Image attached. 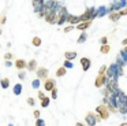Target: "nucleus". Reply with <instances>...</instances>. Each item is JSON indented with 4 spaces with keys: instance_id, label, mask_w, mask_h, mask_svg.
<instances>
[{
    "instance_id": "f257e3e1",
    "label": "nucleus",
    "mask_w": 127,
    "mask_h": 126,
    "mask_svg": "<svg viewBox=\"0 0 127 126\" xmlns=\"http://www.w3.org/2000/svg\"><path fill=\"white\" fill-rule=\"evenodd\" d=\"M94 112H96L101 119H108V118H109V110H108V107L104 106V104L97 106V108H96V111H94Z\"/></svg>"
},
{
    "instance_id": "f03ea898",
    "label": "nucleus",
    "mask_w": 127,
    "mask_h": 126,
    "mask_svg": "<svg viewBox=\"0 0 127 126\" xmlns=\"http://www.w3.org/2000/svg\"><path fill=\"white\" fill-rule=\"evenodd\" d=\"M48 68L47 67H40V68H37V73H36V75H37V78L40 79V81H47L49 77H48Z\"/></svg>"
},
{
    "instance_id": "7ed1b4c3",
    "label": "nucleus",
    "mask_w": 127,
    "mask_h": 126,
    "mask_svg": "<svg viewBox=\"0 0 127 126\" xmlns=\"http://www.w3.org/2000/svg\"><path fill=\"white\" fill-rule=\"evenodd\" d=\"M96 117H97L96 112L89 111L88 114H86V117H85V122H86V125H88V126H94V125H96V123H97Z\"/></svg>"
},
{
    "instance_id": "20e7f679",
    "label": "nucleus",
    "mask_w": 127,
    "mask_h": 126,
    "mask_svg": "<svg viewBox=\"0 0 127 126\" xmlns=\"http://www.w3.org/2000/svg\"><path fill=\"white\" fill-rule=\"evenodd\" d=\"M55 88H56V81L53 78H48L47 81L44 82V89L47 90V92H52Z\"/></svg>"
},
{
    "instance_id": "39448f33",
    "label": "nucleus",
    "mask_w": 127,
    "mask_h": 126,
    "mask_svg": "<svg viewBox=\"0 0 127 126\" xmlns=\"http://www.w3.org/2000/svg\"><path fill=\"white\" fill-rule=\"evenodd\" d=\"M108 77L107 75H97V78H96V81H94V85H96L97 88H101L102 85H105V84H108Z\"/></svg>"
},
{
    "instance_id": "423d86ee",
    "label": "nucleus",
    "mask_w": 127,
    "mask_h": 126,
    "mask_svg": "<svg viewBox=\"0 0 127 126\" xmlns=\"http://www.w3.org/2000/svg\"><path fill=\"white\" fill-rule=\"evenodd\" d=\"M14 66L18 68V70L22 71L23 68L28 67V62H26V60H23V59H17V60H15V63H14Z\"/></svg>"
},
{
    "instance_id": "0eeeda50",
    "label": "nucleus",
    "mask_w": 127,
    "mask_h": 126,
    "mask_svg": "<svg viewBox=\"0 0 127 126\" xmlns=\"http://www.w3.org/2000/svg\"><path fill=\"white\" fill-rule=\"evenodd\" d=\"M81 66H82L83 71H88L89 68H90V66H92L90 59H89V58H82V59H81Z\"/></svg>"
},
{
    "instance_id": "6e6552de",
    "label": "nucleus",
    "mask_w": 127,
    "mask_h": 126,
    "mask_svg": "<svg viewBox=\"0 0 127 126\" xmlns=\"http://www.w3.org/2000/svg\"><path fill=\"white\" fill-rule=\"evenodd\" d=\"M92 26V21H88V22H82V23H78L77 25V29L78 30H81V32H85L86 29H88V27H90Z\"/></svg>"
},
{
    "instance_id": "1a4fd4ad",
    "label": "nucleus",
    "mask_w": 127,
    "mask_h": 126,
    "mask_svg": "<svg viewBox=\"0 0 127 126\" xmlns=\"http://www.w3.org/2000/svg\"><path fill=\"white\" fill-rule=\"evenodd\" d=\"M75 58H77V52L75 51H67V52H64V59L66 60H68V62H71V60H74Z\"/></svg>"
},
{
    "instance_id": "9d476101",
    "label": "nucleus",
    "mask_w": 127,
    "mask_h": 126,
    "mask_svg": "<svg viewBox=\"0 0 127 126\" xmlns=\"http://www.w3.org/2000/svg\"><path fill=\"white\" fill-rule=\"evenodd\" d=\"M28 68L29 71H37V60H34V59H32V60H29L28 62Z\"/></svg>"
},
{
    "instance_id": "9b49d317",
    "label": "nucleus",
    "mask_w": 127,
    "mask_h": 126,
    "mask_svg": "<svg viewBox=\"0 0 127 126\" xmlns=\"http://www.w3.org/2000/svg\"><path fill=\"white\" fill-rule=\"evenodd\" d=\"M0 84H1V88L3 89H7L10 86V79L8 78H1L0 79Z\"/></svg>"
},
{
    "instance_id": "f8f14e48",
    "label": "nucleus",
    "mask_w": 127,
    "mask_h": 126,
    "mask_svg": "<svg viewBox=\"0 0 127 126\" xmlns=\"http://www.w3.org/2000/svg\"><path fill=\"white\" fill-rule=\"evenodd\" d=\"M66 68L63 67V66H62V67H59L58 70H56V77H64L66 75Z\"/></svg>"
},
{
    "instance_id": "ddd939ff",
    "label": "nucleus",
    "mask_w": 127,
    "mask_h": 126,
    "mask_svg": "<svg viewBox=\"0 0 127 126\" xmlns=\"http://www.w3.org/2000/svg\"><path fill=\"white\" fill-rule=\"evenodd\" d=\"M12 92H14V95H21V92H22V84H17L14 86V89H12Z\"/></svg>"
},
{
    "instance_id": "4468645a",
    "label": "nucleus",
    "mask_w": 127,
    "mask_h": 126,
    "mask_svg": "<svg viewBox=\"0 0 127 126\" xmlns=\"http://www.w3.org/2000/svg\"><path fill=\"white\" fill-rule=\"evenodd\" d=\"M119 18H120V14H119V12H111L109 14V19L112 22H116Z\"/></svg>"
},
{
    "instance_id": "2eb2a0df",
    "label": "nucleus",
    "mask_w": 127,
    "mask_h": 126,
    "mask_svg": "<svg viewBox=\"0 0 127 126\" xmlns=\"http://www.w3.org/2000/svg\"><path fill=\"white\" fill-rule=\"evenodd\" d=\"M107 71H108V67L105 64H102L98 70V75H107Z\"/></svg>"
},
{
    "instance_id": "dca6fc26",
    "label": "nucleus",
    "mask_w": 127,
    "mask_h": 126,
    "mask_svg": "<svg viewBox=\"0 0 127 126\" xmlns=\"http://www.w3.org/2000/svg\"><path fill=\"white\" fill-rule=\"evenodd\" d=\"M32 44H33L34 47H40V45H41V38L37 37V36H36V37H33V40H32Z\"/></svg>"
},
{
    "instance_id": "f3484780",
    "label": "nucleus",
    "mask_w": 127,
    "mask_h": 126,
    "mask_svg": "<svg viewBox=\"0 0 127 126\" xmlns=\"http://www.w3.org/2000/svg\"><path fill=\"white\" fill-rule=\"evenodd\" d=\"M49 103H51V97H45L44 100H41V107H44V108H47L48 106H49Z\"/></svg>"
},
{
    "instance_id": "a211bd4d",
    "label": "nucleus",
    "mask_w": 127,
    "mask_h": 126,
    "mask_svg": "<svg viewBox=\"0 0 127 126\" xmlns=\"http://www.w3.org/2000/svg\"><path fill=\"white\" fill-rule=\"evenodd\" d=\"M86 38H88V34H86V33L83 32L82 34L79 36V38H78V44H82V43H85V41H86Z\"/></svg>"
},
{
    "instance_id": "6ab92c4d",
    "label": "nucleus",
    "mask_w": 127,
    "mask_h": 126,
    "mask_svg": "<svg viewBox=\"0 0 127 126\" xmlns=\"http://www.w3.org/2000/svg\"><path fill=\"white\" fill-rule=\"evenodd\" d=\"M40 84H41V81H40L38 78H36L33 82H32V86H33L34 89H38V88H40Z\"/></svg>"
},
{
    "instance_id": "aec40b11",
    "label": "nucleus",
    "mask_w": 127,
    "mask_h": 126,
    "mask_svg": "<svg viewBox=\"0 0 127 126\" xmlns=\"http://www.w3.org/2000/svg\"><path fill=\"white\" fill-rule=\"evenodd\" d=\"M109 45H101V49H100V52H101V54H108V52H109Z\"/></svg>"
},
{
    "instance_id": "412c9836",
    "label": "nucleus",
    "mask_w": 127,
    "mask_h": 126,
    "mask_svg": "<svg viewBox=\"0 0 127 126\" xmlns=\"http://www.w3.org/2000/svg\"><path fill=\"white\" fill-rule=\"evenodd\" d=\"M63 67L66 68V70H67V68H72V67H74V63H72V62H68V60H66V62H64V64H63Z\"/></svg>"
},
{
    "instance_id": "4be33fe9",
    "label": "nucleus",
    "mask_w": 127,
    "mask_h": 126,
    "mask_svg": "<svg viewBox=\"0 0 127 126\" xmlns=\"http://www.w3.org/2000/svg\"><path fill=\"white\" fill-rule=\"evenodd\" d=\"M51 97H52L53 100H56V99H58V88H55V89L51 92Z\"/></svg>"
},
{
    "instance_id": "5701e85b",
    "label": "nucleus",
    "mask_w": 127,
    "mask_h": 126,
    "mask_svg": "<svg viewBox=\"0 0 127 126\" xmlns=\"http://www.w3.org/2000/svg\"><path fill=\"white\" fill-rule=\"evenodd\" d=\"M26 103H28L29 106H34V104H36V100H34L33 97H28V100H26Z\"/></svg>"
},
{
    "instance_id": "b1692460",
    "label": "nucleus",
    "mask_w": 127,
    "mask_h": 126,
    "mask_svg": "<svg viewBox=\"0 0 127 126\" xmlns=\"http://www.w3.org/2000/svg\"><path fill=\"white\" fill-rule=\"evenodd\" d=\"M11 58H12V54H11V52H6V54H4V59H6V62H8Z\"/></svg>"
},
{
    "instance_id": "393cba45",
    "label": "nucleus",
    "mask_w": 127,
    "mask_h": 126,
    "mask_svg": "<svg viewBox=\"0 0 127 126\" xmlns=\"http://www.w3.org/2000/svg\"><path fill=\"white\" fill-rule=\"evenodd\" d=\"M72 29H74V25H70V26L64 27V29H63V32H64V33H68V32H71Z\"/></svg>"
},
{
    "instance_id": "a878e982",
    "label": "nucleus",
    "mask_w": 127,
    "mask_h": 126,
    "mask_svg": "<svg viewBox=\"0 0 127 126\" xmlns=\"http://www.w3.org/2000/svg\"><path fill=\"white\" fill-rule=\"evenodd\" d=\"M36 126H45L44 119H37V121H36Z\"/></svg>"
},
{
    "instance_id": "bb28decb",
    "label": "nucleus",
    "mask_w": 127,
    "mask_h": 126,
    "mask_svg": "<svg viewBox=\"0 0 127 126\" xmlns=\"http://www.w3.org/2000/svg\"><path fill=\"white\" fill-rule=\"evenodd\" d=\"M100 43H101L102 45H108V38L107 37H101L100 38Z\"/></svg>"
},
{
    "instance_id": "cd10ccee",
    "label": "nucleus",
    "mask_w": 127,
    "mask_h": 126,
    "mask_svg": "<svg viewBox=\"0 0 127 126\" xmlns=\"http://www.w3.org/2000/svg\"><path fill=\"white\" fill-rule=\"evenodd\" d=\"M33 115H34V118H36V119H40V115H41V114H40L38 110H34V111H33Z\"/></svg>"
},
{
    "instance_id": "c85d7f7f",
    "label": "nucleus",
    "mask_w": 127,
    "mask_h": 126,
    "mask_svg": "<svg viewBox=\"0 0 127 126\" xmlns=\"http://www.w3.org/2000/svg\"><path fill=\"white\" fill-rule=\"evenodd\" d=\"M45 97H47V96H45L44 93L41 92V90H38V99H40V100H44Z\"/></svg>"
},
{
    "instance_id": "c756f323",
    "label": "nucleus",
    "mask_w": 127,
    "mask_h": 126,
    "mask_svg": "<svg viewBox=\"0 0 127 126\" xmlns=\"http://www.w3.org/2000/svg\"><path fill=\"white\" fill-rule=\"evenodd\" d=\"M4 23H6V16L1 15L0 16V25H4Z\"/></svg>"
},
{
    "instance_id": "7c9ffc66",
    "label": "nucleus",
    "mask_w": 127,
    "mask_h": 126,
    "mask_svg": "<svg viewBox=\"0 0 127 126\" xmlns=\"http://www.w3.org/2000/svg\"><path fill=\"white\" fill-rule=\"evenodd\" d=\"M25 77H26L25 71H21V73H19V78H21V79H25Z\"/></svg>"
},
{
    "instance_id": "2f4dec72",
    "label": "nucleus",
    "mask_w": 127,
    "mask_h": 126,
    "mask_svg": "<svg viewBox=\"0 0 127 126\" xmlns=\"http://www.w3.org/2000/svg\"><path fill=\"white\" fill-rule=\"evenodd\" d=\"M119 14H120V16H122V15H127V8H124V10L119 11Z\"/></svg>"
},
{
    "instance_id": "473e14b6",
    "label": "nucleus",
    "mask_w": 127,
    "mask_h": 126,
    "mask_svg": "<svg viewBox=\"0 0 127 126\" xmlns=\"http://www.w3.org/2000/svg\"><path fill=\"white\" fill-rule=\"evenodd\" d=\"M75 126H86L85 123H82V122H77L75 123Z\"/></svg>"
},
{
    "instance_id": "72a5a7b5",
    "label": "nucleus",
    "mask_w": 127,
    "mask_h": 126,
    "mask_svg": "<svg viewBox=\"0 0 127 126\" xmlns=\"http://www.w3.org/2000/svg\"><path fill=\"white\" fill-rule=\"evenodd\" d=\"M6 66H7V67H11L12 63H11V62H6Z\"/></svg>"
},
{
    "instance_id": "f704fd0d",
    "label": "nucleus",
    "mask_w": 127,
    "mask_h": 126,
    "mask_svg": "<svg viewBox=\"0 0 127 126\" xmlns=\"http://www.w3.org/2000/svg\"><path fill=\"white\" fill-rule=\"evenodd\" d=\"M122 44H123V45H127V38H124V40L122 41Z\"/></svg>"
},
{
    "instance_id": "c9c22d12",
    "label": "nucleus",
    "mask_w": 127,
    "mask_h": 126,
    "mask_svg": "<svg viewBox=\"0 0 127 126\" xmlns=\"http://www.w3.org/2000/svg\"><path fill=\"white\" fill-rule=\"evenodd\" d=\"M120 126H127V123H120Z\"/></svg>"
},
{
    "instance_id": "e433bc0d",
    "label": "nucleus",
    "mask_w": 127,
    "mask_h": 126,
    "mask_svg": "<svg viewBox=\"0 0 127 126\" xmlns=\"http://www.w3.org/2000/svg\"><path fill=\"white\" fill-rule=\"evenodd\" d=\"M1 33H3V30H1V29H0V34H1Z\"/></svg>"
},
{
    "instance_id": "4c0bfd02",
    "label": "nucleus",
    "mask_w": 127,
    "mask_h": 126,
    "mask_svg": "<svg viewBox=\"0 0 127 126\" xmlns=\"http://www.w3.org/2000/svg\"><path fill=\"white\" fill-rule=\"evenodd\" d=\"M8 126H14V125H8Z\"/></svg>"
}]
</instances>
